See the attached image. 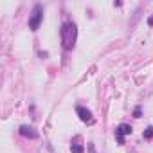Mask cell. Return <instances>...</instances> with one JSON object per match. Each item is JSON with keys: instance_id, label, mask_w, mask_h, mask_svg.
I'll list each match as a JSON object with an SVG mask.
<instances>
[{"instance_id": "cell-1", "label": "cell", "mask_w": 153, "mask_h": 153, "mask_svg": "<svg viewBox=\"0 0 153 153\" xmlns=\"http://www.w3.org/2000/svg\"><path fill=\"white\" fill-rule=\"evenodd\" d=\"M61 42H63V49L65 51L74 49V43H76V25L72 22L63 24V27H61Z\"/></svg>"}, {"instance_id": "cell-2", "label": "cell", "mask_w": 153, "mask_h": 153, "mask_svg": "<svg viewBox=\"0 0 153 153\" xmlns=\"http://www.w3.org/2000/svg\"><path fill=\"white\" fill-rule=\"evenodd\" d=\"M42 18H43V7H42V4H36L34 9H33V16L29 18V27H31V31H38Z\"/></svg>"}, {"instance_id": "cell-3", "label": "cell", "mask_w": 153, "mask_h": 153, "mask_svg": "<svg viewBox=\"0 0 153 153\" xmlns=\"http://www.w3.org/2000/svg\"><path fill=\"white\" fill-rule=\"evenodd\" d=\"M130 133H131V126H130V124H119L117 130H115L117 142H119V144H124V135H130Z\"/></svg>"}, {"instance_id": "cell-4", "label": "cell", "mask_w": 153, "mask_h": 153, "mask_svg": "<svg viewBox=\"0 0 153 153\" xmlns=\"http://www.w3.org/2000/svg\"><path fill=\"white\" fill-rule=\"evenodd\" d=\"M76 110H78L79 119H81L83 123H92V114H90V110H87V108H83V106H78Z\"/></svg>"}, {"instance_id": "cell-5", "label": "cell", "mask_w": 153, "mask_h": 153, "mask_svg": "<svg viewBox=\"0 0 153 153\" xmlns=\"http://www.w3.org/2000/svg\"><path fill=\"white\" fill-rule=\"evenodd\" d=\"M20 133L25 135V137H31V139H36V135H38L31 126H20Z\"/></svg>"}, {"instance_id": "cell-6", "label": "cell", "mask_w": 153, "mask_h": 153, "mask_svg": "<svg viewBox=\"0 0 153 153\" xmlns=\"http://www.w3.org/2000/svg\"><path fill=\"white\" fill-rule=\"evenodd\" d=\"M144 139H153V126H148L144 131Z\"/></svg>"}, {"instance_id": "cell-7", "label": "cell", "mask_w": 153, "mask_h": 153, "mask_svg": "<svg viewBox=\"0 0 153 153\" xmlns=\"http://www.w3.org/2000/svg\"><path fill=\"white\" fill-rule=\"evenodd\" d=\"M72 153H83V146H79V144H72Z\"/></svg>"}, {"instance_id": "cell-8", "label": "cell", "mask_w": 153, "mask_h": 153, "mask_svg": "<svg viewBox=\"0 0 153 153\" xmlns=\"http://www.w3.org/2000/svg\"><path fill=\"white\" fill-rule=\"evenodd\" d=\"M140 114H142V112H140V108H135V112H133V117H137V119H139V117H140Z\"/></svg>"}, {"instance_id": "cell-9", "label": "cell", "mask_w": 153, "mask_h": 153, "mask_svg": "<svg viewBox=\"0 0 153 153\" xmlns=\"http://www.w3.org/2000/svg\"><path fill=\"white\" fill-rule=\"evenodd\" d=\"M149 25H153V16H151V18H149Z\"/></svg>"}]
</instances>
